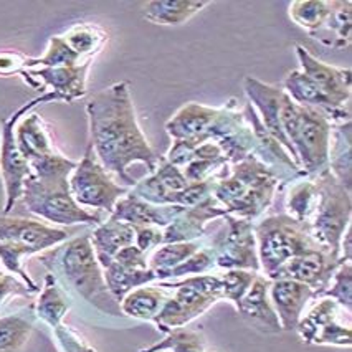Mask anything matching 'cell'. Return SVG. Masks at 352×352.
<instances>
[{
    "mask_svg": "<svg viewBox=\"0 0 352 352\" xmlns=\"http://www.w3.org/2000/svg\"><path fill=\"white\" fill-rule=\"evenodd\" d=\"M89 144L106 172L116 175L128 189L136 179L128 174L134 162H141L153 174L162 155L149 144L138 122L129 83L120 81L101 89L86 103Z\"/></svg>",
    "mask_w": 352,
    "mask_h": 352,
    "instance_id": "obj_1",
    "label": "cell"
},
{
    "mask_svg": "<svg viewBox=\"0 0 352 352\" xmlns=\"http://www.w3.org/2000/svg\"><path fill=\"white\" fill-rule=\"evenodd\" d=\"M40 261L48 268V273H53L56 280L61 278L68 288L101 313L122 316L120 302L114 300L106 286L103 268L98 263L89 233L47 250L40 256Z\"/></svg>",
    "mask_w": 352,
    "mask_h": 352,
    "instance_id": "obj_2",
    "label": "cell"
},
{
    "mask_svg": "<svg viewBox=\"0 0 352 352\" xmlns=\"http://www.w3.org/2000/svg\"><path fill=\"white\" fill-rule=\"evenodd\" d=\"M280 181L270 167L255 155L232 164L227 175L215 182L214 197L228 215L236 219H260L275 200Z\"/></svg>",
    "mask_w": 352,
    "mask_h": 352,
    "instance_id": "obj_3",
    "label": "cell"
},
{
    "mask_svg": "<svg viewBox=\"0 0 352 352\" xmlns=\"http://www.w3.org/2000/svg\"><path fill=\"white\" fill-rule=\"evenodd\" d=\"M281 128L296 154L302 174L314 177L327 169L333 124L324 113L296 104L285 93L281 103Z\"/></svg>",
    "mask_w": 352,
    "mask_h": 352,
    "instance_id": "obj_4",
    "label": "cell"
},
{
    "mask_svg": "<svg viewBox=\"0 0 352 352\" xmlns=\"http://www.w3.org/2000/svg\"><path fill=\"white\" fill-rule=\"evenodd\" d=\"M67 172L32 174L25 181L22 202L28 212L53 225H100L103 217L81 207L69 190Z\"/></svg>",
    "mask_w": 352,
    "mask_h": 352,
    "instance_id": "obj_5",
    "label": "cell"
},
{
    "mask_svg": "<svg viewBox=\"0 0 352 352\" xmlns=\"http://www.w3.org/2000/svg\"><path fill=\"white\" fill-rule=\"evenodd\" d=\"M159 285L170 292L161 313L153 321L157 331L164 334L190 324L215 302L223 300L220 275L212 273L181 280H164L159 281Z\"/></svg>",
    "mask_w": 352,
    "mask_h": 352,
    "instance_id": "obj_6",
    "label": "cell"
},
{
    "mask_svg": "<svg viewBox=\"0 0 352 352\" xmlns=\"http://www.w3.org/2000/svg\"><path fill=\"white\" fill-rule=\"evenodd\" d=\"M260 272L270 278L293 258L314 248H322L311 235L308 223H301L286 214L261 219L255 227Z\"/></svg>",
    "mask_w": 352,
    "mask_h": 352,
    "instance_id": "obj_7",
    "label": "cell"
},
{
    "mask_svg": "<svg viewBox=\"0 0 352 352\" xmlns=\"http://www.w3.org/2000/svg\"><path fill=\"white\" fill-rule=\"evenodd\" d=\"M318 184V204L308 227L319 247L339 256V247L352 219L351 190L342 187L329 170L314 175Z\"/></svg>",
    "mask_w": 352,
    "mask_h": 352,
    "instance_id": "obj_8",
    "label": "cell"
},
{
    "mask_svg": "<svg viewBox=\"0 0 352 352\" xmlns=\"http://www.w3.org/2000/svg\"><path fill=\"white\" fill-rule=\"evenodd\" d=\"M50 101H58L55 93H43L0 122V175H2L3 192H6V206H3L6 215H9L14 210L15 204L22 200L25 181L32 175L30 162L20 153L17 141H15V124L20 118L34 111L36 106L50 103Z\"/></svg>",
    "mask_w": 352,
    "mask_h": 352,
    "instance_id": "obj_9",
    "label": "cell"
},
{
    "mask_svg": "<svg viewBox=\"0 0 352 352\" xmlns=\"http://www.w3.org/2000/svg\"><path fill=\"white\" fill-rule=\"evenodd\" d=\"M73 199L85 208L106 210L109 215L118 200L124 197L131 189L120 186L109 175V172L98 161L91 144H88L83 159L76 162L75 170L68 179Z\"/></svg>",
    "mask_w": 352,
    "mask_h": 352,
    "instance_id": "obj_10",
    "label": "cell"
},
{
    "mask_svg": "<svg viewBox=\"0 0 352 352\" xmlns=\"http://www.w3.org/2000/svg\"><path fill=\"white\" fill-rule=\"evenodd\" d=\"M223 227L210 239L217 258V268L248 270L260 273L258 261L255 223L250 220L236 219L233 215L222 217Z\"/></svg>",
    "mask_w": 352,
    "mask_h": 352,
    "instance_id": "obj_11",
    "label": "cell"
},
{
    "mask_svg": "<svg viewBox=\"0 0 352 352\" xmlns=\"http://www.w3.org/2000/svg\"><path fill=\"white\" fill-rule=\"evenodd\" d=\"M316 300L318 301L302 314L294 329L300 334L301 341L313 344V346L351 347V322H344V313H347L331 298L321 296Z\"/></svg>",
    "mask_w": 352,
    "mask_h": 352,
    "instance_id": "obj_12",
    "label": "cell"
},
{
    "mask_svg": "<svg viewBox=\"0 0 352 352\" xmlns=\"http://www.w3.org/2000/svg\"><path fill=\"white\" fill-rule=\"evenodd\" d=\"M341 263V258L333 255L329 250L314 248L289 260L268 280H293L308 285L316 293V298H319L326 292L331 276Z\"/></svg>",
    "mask_w": 352,
    "mask_h": 352,
    "instance_id": "obj_13",
    "label": "cell"
},
{
    "mask_svg": "<svg viewBox=\"0 0 352 352\" xmlns=\"http://www.w3.org/2000/svg\"><path fill=\"white\" fill-rule=\"evenodd\" d=\"M243 91L248 103L253 106L258 118H260L261 124L265 126V129L283 146V149L298 166L296 154H294L293 147L288 142V139H286L283 128H281V103H283L285 96L283 88L265 83V81L248 75L243 78Z\"/></svg>",
    "mask_w": 352,
    "mask_h": 352,
    "instance_id": "obj_14",
    "label": "cell"
},
{
    "mask_svg": "<svg viewBox=\"0 0 352 352\" xmlns=\"http://www.w3.org/2000/svg\"><path fill=\"white\" fill-rule=\"evenodd\" d=\"M93 60L75 67H56V68H32L22 73L23 81L34 89L50 88L55 93L58 101L75 103L76 100L83 98L88 91V69Z\"/></svg>",
    "mask_w": 352,
    "mask_h": 352,
    "instance_id": "obj_15",
    "label": "cell"
},
{
    "mask_svg": "<svg viewBox=\"0 0 352 352\" xmlns=\"http://www.w3.org/2000/svg\"><path fill=\"white\" fill-rule=\"evenodd\" d=\"M67 240L68 233L63 228L20 217H0V243H17L43 253Z\"/></svg>",
    "mask_w": 352,
    "mask_h": 352,
    "instance_id": "obj_16",
    "label": "cell"
},
{
    "mask_svg": "<svg viewBox=\"0 0 352 352\" xmlns=\"http://www.w3.org/2000/svg\"><path fill=\"white\" fill-rule=\"evenodd\" d=\"M300 69L338 106H351V69L318 60L313 53L296 45Z\"/></svg>",
    "mask_w": 352,
    "mask_h": 352,
    "instance_id": "obj_17",
    "label": "cell"
},
{
    "mask_svg": "<svg viewBox=\"0 0 352 352\" xmlns=\"http://www.w3.org/2000/svg\"><path fill=\"white\" fill-rule=\"evenodd\" d=\"M225 215H227V210L220 206V202L214 195H210V197H207L204 202L197 204V206L186 208L181 215L175 217L164 228L162 245L204 239L207 223L215 219H222Z\"/></svg>",
    "mask_w": 352,
    "mask_h": 352,
    "instance_id": "obj_18",
    "label": "cell"
},
{
    "mask_svg": "<svg viewBox=\"0 0 352 352\" xmlns=\"http://www.w3.org/2000/svg\"><path fill=\"white\" fill-rule=\"evenodd\" d=\"M187 186H189V181L186 179L181 167L170 164L162 155L157 169L149 177L138 181L131 192L155 206H175L177 194Z\"/></svg>",
    "mask_w": 352,
    "mask_h": 352,
    "instance_id": "obj_19",
    "label": "cell"
},
{
    "mask_svg": "<svg viewBox=\"0 0 352 352\" xmlns=\"http://www.w3.org/2000/svg\"><path fill=\"white\" fill-rule=\"evenodd\" d=\"M285 93L296 104L316 108L329 118L331 124L351 122V106H338L327 98L301 69H293L286 75L283 86Z\"/></svg>",
    "mask_w": 352,
    "mask_h": 352,
    "instance_id": "obj_20",
    "label": "cell"
},
{
    "mask_svg": "<svg viewBox=\"0 0 352 352\" xmlns=\"http://www.w3.org/2000/svg\"><path fill=\"white\" fill-rule=\"evenodd\" d=\"M270 283L272 281L267 276L256 275L255 281L250 286L243 300L240 301L236 311L253 329L265 334H276L283 329H281L280 319H278L276 311L270 300Z\"/></svg>",
    "mask_w": 352,
    "mask_h": 352,
    "instance_id": "obj_21",
    "label": "cell"
},
{
    "mask_svg": "<svg viewBox=\"0 0 352 352\" xmlns=\"http://www.w3.org/2000/svg\"><path fill=\"white\" fill-rule=\"evenodd\" d=\"M270 300L275 308L281 329L294 331L306 306L311 300H316V293L308 285L293 280H270Z\"/></svg>",
    "mask_w": 352,
    "mask_h": 352,
    "instance_id": "obj_22",
    "label": "cell"
},
{
    "mask_svg": "<svg viewBox=\"0 0 352 352\" xmlns=\"http://www.w3.org/2000/svg\"><path fill=\"white\" fill-rule=\"evenodd\" d=\"M186 208L179 206H155L138 197L133 192H128L124 197L118 200L111 212V217L121 222L129 223L131 227H159L166 228L177 215Z\"/></svg>",
    "mask_w": 352,
    "mask_h": 352,
    "instance_id": "obj_23",
    "label": "cell"
},
{
    "mask_svg": "<svg viewBox=\"0 0 352 352\" xmlns=\"http://www.w3.org/2000/svg\"><path fill=\"white\" fill-rule=\"evenodd\" d=\"M217 114L219 108L187 103L166 122L164 128L174 141H195L200 144L207 141V133Z\"/></svg>",
    "mask_w": 352,
    "mask_h": 352,
    "instance_id": "obj_24",
    "label": "cell"
},
{
    "mask_svg": "<svg viewBox=\"0 0 352 352\" xmlns=\"http://www.w3.org/2000/svg\"><path fill=\"white\" fill-rule=\"evenodd\" d=\"M15 141L28 162L56 153L47 122L36 111L27 113L15 124Z\"/></svg>",
    "mask_w": 352,
    "mask_h": 352,
    "instance_id": "obj_25",
    "label": "cell"
},
{
    "mask_svg": "<svg viewBox=\"0 0 352 352\" xmlns=\"http://www.w3.org/2000/svg\"><path fill=\"white\" fill-rule=\"evenodd\" d=\"M89 236H91L98 263L103 265L106 261L113 260L120 250L134 245V241H136V230L129 223L121 222V220L113 219L109 215L100 225H96V228L93 230V233H89Z\"/></svg>",
    "mask_w": 352,
    "mask_h": 352,
    "instance_id": "obj_26",
    "label": "cell"
},
{
    "mask_svg": "<svg viewBox=\"0 0 352 352\" xmlns=\"http://www.w3.org/2000/svg\"><path fill=\"white\" fill-rule=\"evenodd\" d=\"M352 129L351 122L333 124L331 128L329 155H327V170L333 177L351 190L352 186Z\"/></svg>",
    "mask_w": 352,
    "mask_h": 352,
    "instance_id": "obj_27",
    "label": "cell"
},
{
    "mask_svg": "<svg viewBox=\"0 0 352 352\" xmlns=\"http://www.w3.org/2000/svg\"><path fill=\"white\" fill-rule=\"evenodd\" d=\"M170 292L161 285H144L126 294L120 302L122 316L153 322L166 305Z\"/></svg>",
    "mask_w": 352,
    "mask_h": 352,
    "instance_id": "obj_28",
    "label": "cell"
},
{
    "mask_svg": "<svg viewBox=\"0 0 352 352\" xmlns=\"http://www.w3.org/2000/svg\"><path fill=\"white\" fill-rule=\"evenodd\" d=\"M69 302L63 286L56 280L53 273H47L43 280V286L40 289L38 298L34 305L35 318L45 322L50 329H55L63 322V318L69 311Z\"/></svg>",
    "mask_w": 352,
    "mask_h": 352,
    "instance_id": "obj_29",
    "label": "cell"
},
{
    "mask_svg": "<svg viewBox=\"0 0 352 352\" xmlns=\"http://www.w3.org/2000/svg\"><path fill=\"white\" fill-rule=\"evenodd\" d=\"M208 3V0H151L144 6V19L155 25H182Z\"/></svg>",
    "mask_w": 352,
    "mask_h": 352,
    "instance_id": "obj_30",
    "label": "cell"
},
{
    "mask_svg": "<svg viewBox=\"0 0 352 352\" xmlns=\"http://www.w3.org/2000/svg\"><path fill=\"white\" fill-rule=\"evenodd\" d=\"M34 306L0 318V352H20L30 339L35 324Z\"/></svg>",
    "mask_w": 352,
    "mask_h": 352,
    "instance_id": "obj_31",
    "label": "cell"
},
{
    "mask_svg": "<svg viewBox=\"0 0 352 352\" xmlns=\"http://www.w3.org/2000/svg\"><path fill=\"white\" fill-rule=\"evenodd\" d=\"M101 268H103L106 286H108L109 293L118 302H121L126 294L139 288V286L157 281V276L151 268L146 270V272H134V270L122 268L114 260L106 261V263L101 265Z\"/></svg>",
    "mask_w": 352,
    "mask_h": 352,
    "instance_id": "obj_32",
    "label": "cell"
},
{
    "mask_svg": "<svg viewBox=\"0 0 352 352\" xmlns=\"http://www.w3.org/2000/svg\"><path fill=\"white\" fill-rule=\"evenodd\" d=\"M318 204V184L316 179L305 175L296 179L289 186L285 200V214L301 223H309L313 219Z\"/></svg>",
    "mask_w": 352,
    "mask_h": 352,
    "instance_id": "obj_33",
    "label": "cell"
},
{
    "mask_svg": "<svg viewBox=\"0 0 352 352\" xmlns=\"http://www.w3.org/2000/svg\"><path fill=\"white\" fill-rule=\"evenodd\" d=\"M206 243V240L200 239L194 241L161 245V247L154 250L151 258H147V263H149V268L153 270L155 276H157V281H164L167 280V276H169L172 270L184 263V261L194 255L195 252H199Z\"/></svg>",
    "mask_w": 352,
    "mask_h": 352,
    "instance_id": "obj_34",
    "label": "cell"
},
{
    "mask_svg": "<svg viewBox=\"0 0 352 352\" xmlns=\"http://www.w3.org/2000/svg\"><path fill=\"white\" fill-rule=\"evenodd\" d=\"M351 2H336L333 12H331L329 19L326 20V23L322 25L321 30H318L316 34L311 36L316 38L319 43L327 45L331 48H338V50H344L346 47L351 45Z\"/></svg>",
    "mask_w": 352,
    "mask_h": 352,
    "instance_id": "obj_35",
    "label": "cell"
},
{
    "mask_svg": "<svg viewBox=\"0 0 352 352\" xmlns=\"http://www.w3.org/2000/svg\"><path fill=\"white\" fill-rule=\"evenodd\" d=\"M61 36L81 60H95L109 38L108 32L103 27L88 22L76 23Z\"/></svg>",
    "mask_w": 352,
    "mask_h": 352,
    "instance_id": "obj_36",
    "label": "cell"
},
{
    "mask_svg": "<svg viewBox=\"0 0 352 352\" xmlns=\"http://www.w3.org/2000/svg\"><path fill=\"white\" fill-rule=\"evenodd\" d=\"M334 0H294L289 3V19L298 27L305 28L309 36L321 30L333 12Z\"/></svg>",
    "mask_w": 352,
    "mask_h": 352,
    "instance_id": "obj_37",
    "label": "cell"
},
{
    "mask_svg": "<svg viewBox=\"0 0 352 352\" xmlns=\"http://www.w3.org/2000/svg\"><path fill=\"white\" fill-rule=\"evenodd\" d=\"M138 352H206V338L200 331L181 327L167 333L162 341Z\"/></svg>",
    "mask_w": 352,
    "mask_h": 352,
    "instance_id": "obj_38",
    "label": "cell"
},
{
    "mask_svg": "<svg viewBox=\"0 0 352 352\" xmlns=\"http://www.w3.org/2000/svg\"><path fill=\"white\" fill-rule=\"evenodd\" d=\"M88 60H81L61 35H53L48 42L47 52L36 58H28L27 69L32 68H56V67H75V65L85 63Z\"/></svg>",
    "mask_w": 352,
    "mask_h": 352,
    "instance_id": "obj_39",
    "label": "cell"
},
{
    "mask_svg": "<svg viewBox=\"0 0 352 352\" xmlns=\"http://www.w3.org/2000/svg\"><path fill=\"white\" fill-rule=\"evenodd\" d=\"M322 296L331 298L347 313H352V261H344L336 268Z\"/></svg>",
    "mask_w": 352,
    "mask_h": 352,
    "instance_id": "obj_40",
    "label": "cell"
},
{
    "mask_svg": "<svg viewBox=\"0 0 352 352\" xmlns=\"http://www.w3.org/2000/svg\"><path fill=\"white\" fill-rule=\"evenodd\" d=\"M217 268V258L214 248L210 243H206L199 252L187 258L184 263L175 267L167 276V280H181L187 276H197V275H208L212 270Z\"/></svg>",
    "mask_w": 352,
    "mask_h": 352,
    "instance_id": "obj_41",
    "label": "cell"
},
{
    "mask_svg": "<svg viewBox=\"0 0 352 352\" xmlns=\"http://www.w3.org/2000/svg\"><path fill=\"white\" fill-rule=\"evenodd\" d=\"M256 275L258 273L248 270H225V273L220 275L223 300L230 301L235 308H239L240 301L243 300Z\"/></svg>",
    "mask_w": 352,
    "mask_h": 352,
    "instance_id": "obj_42",
    "label": "cell"
},
{
    "mask_svg": "<svg viewBox=\"0 0 352 352\" xmlns=\"http://www.w3.org/2000/svg\"><path fill=\"white\" fill-rule=\"evenodd\" d=\"M52 331L55 336L56 346L61 352H96L95 347L89 346L83 336L63 322Z\"/></svg>",
    "mask_w": 352,
    "mask_h": 352,
    "instance_id": "obj_43",
    "label": "cell"
},
{
    "mask_svg": "<svg viewBox=\"0 0 352 352\" xmlns=\"http://www.w3.org/2000/svg\"><path fill=\"white\" fill-rule=\"evenodd\" d=\"M113 260L126 270H134V272H146V270H149L147 255L142 250H139L136 245H129V247L120 250Z\"/></svg>",
    "mask_w": 352,
    "mask_h": 352,
    "instance_id": "obj_44",
    "label": "cell"
},
{
    "mask_svg": "<svg viewBox=\"0 0 352 352\" xmlns=\"http://www.w3.org/2000/svg\"><path fill=\"white\" fill-rule=\"evenodd\" d=\"M34 294L27 288L25 283L9 272H0V309L6 306L10 298L15 296H30Z\"/></svg>",
    "mask_w": 352,
    "mask_h": 352,
    "instance_id": "obj_45",
    "label": "cell"
},
{
    "mask_svg": "<svg viewBox=\"0 0 352 352\" xmlns=\"http://www.w3.org/2000/svg\"><path fill=\"white\" fill-rule=\"evenodd\" d=\"M30 56L17 50H0V76L9 78L22 75L27 69V61Z\"/></svg>",
    "mask_w": 352,
    "mask_h": 352,
    "instance_id": "obj_46",
    "label": "cell"
},
{
    "mask_svg": "<svg viewBox=\"0 0 352 352\" xmlns=\"http://www.w3.org/2000/svg\"><path fill=\"white\" fill-rule=\"evenodd\" d=\"M136 230V241L134 245L142 252L149 253L151 250H155L161 247L164 240V228L159 227H138L134 228Z\"/></svg>",
    "mask_w": 352,
    "mask_h": 352,
    "instance_id": "obj_47",
    "label": "cell"
}]
</instances>
